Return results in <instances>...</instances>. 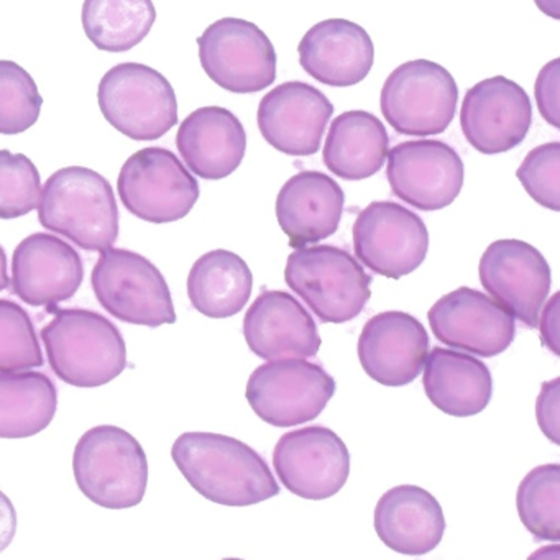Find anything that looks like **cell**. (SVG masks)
<instances>
[{
    "label": "cell",
    "instance_id": "6da1fadb",
    "mask_svg": "<svg viewBox=\"0 0 560 560\" xmlns=\"http://www.w3.org/2000/svg\"><path fill=\"white\" fill-rule=\"evenodd\" d=\"M172 457L186 481L212 503L252 506L280 493L265 458L231 435L185 432L173 444Z\"/></svg>",
    "mask_w": 560,
    "mask_h": 560
},
{
    "label": "cell",
    "instance_id": "7a4b0ae2",
    "mask_svg": "<svg viewBox=\"0 0 560 560\" xmlns=\"http://www.w3.org/2000/svg\"><path fill=\"white\" fill-rule=\"evenodd\" d=\"M54 319L42 329L48 363L61 382L97 388L127 369V346L116 324L90 310L48 306Z\"/></svg>",
    "mask_w": 560,
    "mask_h": 560
},
{
    "label": "cell",
    "instance_id": "3957f363",
    "mask_svg": "<svg viewBox=\"0 0 560 560\" xmlns=\"http://www.w3.org/2000/svg\"><path fill=\"white\" fill-rule=\"evenodd\" d=\"M38 221L88 252H103L119 238V208L113 186L100 173L68 166L42 189Z\"/></svg>",
    "mask_w": 560,
    "mask_h": 560
},
{
    "label": "cell",
    "instance_id": "277c9868",
    "mask_svg": "<svg viewBox=\"0 0 560 560\" xmlns=\"http://www.w3.org/2000/svg\"><path fill=\"white\" fill-rule=\"evenodd\" d=\"M73 471L81 493L106 510L137 506L149 485V460L142 444L117 425H96L81 435L74 447Z\"/></svg>",
    "mask_w": 560,
    "mask_h": 560
},
{
    "label": "cell",
    "instance_id": "5b68a950",
    "mask_svg": "<svg viewBox=\"0 0 560 560\" xmlns=\"http://www.w3.org/2000/svg\"><path fill=\"white\" fill-rule=\"evenodd\" d=\"M284 280L327 324L355 319L372 296V277L349 252L334 245L296 248L288 257Z\"/></svg>",
    "mask_w": 560,
    "mask_h": 560
},
{
    "label": "cell",
    "instance_id": "8992f818",
    "mask_svg": "<svg viewBox=\"0 0 560 560\" xmlns=\"http://www.w3.org/2000/svg\"><path fill=\"white\" fill-rule=\"evenodd\" d=\"M97 103L104 119L137 142L162 139L178 124V101L172 83L147 65L110 68L101 80Z\"/></svg>",
    "mask_w": 560,
    "mask_h": 560
},
{
    "label": "cell",
    "instance_id": "52a82bcc",
    "mask_svg": "<svg viewBox=\"0 0 560 560\" xmlns=\"http://www.w3.org/2000/svg\"><path fill=\"white\" fill-rule=\"evenodd\" d=\"M91 283L101 306L122 323L152 329L176 323L168 283L143 255L106 248L101 252Z\"/></svg>",
    "mask_w": 560,
    "mask_h": 560
},
{
    "label": "cell",
    "instance_id": "ba28073f",
    "mask_svg": "<svg viewBox=\"0 0 560 560\" xmlns=\"http://www.w3.org/2000/svg\"><path fill=\"white\" fill-rule=\"evenodd\" d=\"M458 88L442 65L412 60L399 65L382 88L380 109L395 132L429 137L444 133L457 110Z\"/></svg>",
    "mask_w": 560,
    "mask_h": 560
},
{
    "label": "cell",
    "instance_id": "9c48e42d",
    "mask_svg": "<svg viewBox=\"0 0 560 560\" xmlns=\"http://www.w3.org/2000/svg\"><path fill=\"white\" fill-rule=\"evenodd\" d=\"M124 208L150 224L182 221L195 208L198 179L168 149L149 147L124 163L117 179Z\"/></svg>",
    "mask_w": 560,
    "mask_h": 560
},
{
    "label": "cell",
    "instance_id": "30bf717a",
    "mask_svg": "<svg viewBox=\"0 0 560 560\" xmlns=\"http://www.w3.org/2000/svg\"><path fill=\"white\" fill-rule=\"evenodd\" d=\"M199 61L209 80L232 94H257L277 80V51L258 25L219 19L198 38Z\"/></svg>",
    "mask_w": 560,
    "mask_h": 560
},
{
    "label": "cell",
    "instance_id": "8fae6325",
    "mask_svg": "<svg viewBox=\"0 0 560 560\" xmlns=\"http://www.w3.org/2000/svg\"><path fill=\"white\" fill-rule=\"evenodd\" d=\"M336 393L332 376L303 359L268 360L247 383L248 405L275 428H294L313 421Z\"/></svg>",
    "mask_w": 560,
    "mask_h": 560
},
{
    "label": "cell",
    "instance_id": "7c38bea8",
    "mask_svg": "<svg viewBox=\"0 0 560 560\" xmlns=\"http://www.w3.org/2000/svg\"><path fill=\"white\" fill-rule=\"evenodd\" d=\"M353 252L369 270L399 280L421 267L429 231L416 212L393 201L370 202L353 224Z\"/></svg>",
    "mask_w": 560,
    "mask_h": 560
},
{
    "label": "cell",
    "instance_id": "4fadbf2b",
    "mask_svg": "<svg viewBox=\"0 0 560 560\" xmlns=\"http://www.w3.org/2000/svg\"><path fill=\"white\" fill-rule=\"evenodd\" d=\"M273 467L291 493L304 500H327L349 480L350 452L332 429L311 425L281 435Z\"/></svg>",
    "mask_w": 560,
    "mask_h": 560
},
{
    "label": "cell",
    "instance_id": "5bb4252c",
    "mask_svg": "<svg viewBox=\"0 0 560 560\" xmlns=\"http://www.w3.org/2000/svg\"><path fill=\"white\" fill-rule=\"evenodd\" d=\"M386 178L393 195L419 211L451 206L464 186V162L441 140H409L388 153Z\"/></svg>",
    "mask_w": 560,
    "mask_h": 560
},
{
    "label": "cell",
    "instance_id": "9a60e30c",
    "mask_svg": "<svg viewBox=\"0 0 560 560\" xmlns=\"http://www.w3.org/2000/svg\"><path fill=\"white\" fill-rule=\"evenodd\" d=\"M481 287L529 329H536L550 293V267L537 248L517 238L488 245L478 265Z\"/></svg>",
    "mask_w": 560,
    "mask_h": 560
},
{
    "label": "cell",
    "instance_id": "2e32d148",
    "mask_svg": "<svg viewBox=\"0 0 560 560\" xmlns=\"http://www.w3.org/2000/svg\"><path fill=\"white\" fill-rule=\"evenodd\" d=\"M533 124V104L526 91L504 77L480 81L465 94L460 127L465 140L483 155L516 149Z\"/></svg>",
    "mask_w": 560,
    "mask_h": 560
},
{
    "label": "cell",
    "instance_id": "e0dca14e",
    "mask_svg": "<svg viewBox=\"0 0 560 560\" xmlns=\"http://www.w3.org/2000/svg\"><path fill=\"white\" fill-rule=\"evenodd\" d=\"M435 339L452 349L491 359L513 343L516 324L510 311L474 288L442 296L428 313Z\"/></svg>",
    "mask_w": 560,
    "mask_h": 560
},
{
    "label": "cell",
    "instance_id": "ac0fdd59",
    "mask_svg": "<svg viewBox=\"0 0 560 560\" xmlns=\"http://www.w3.org/2000/svg\"><path fill=\"white\" fill-rule=\"evenodd\" d=\"M334 106L326 94L303 81H288L265 94L257 113L261 137L290 156L316 155Z\"/></svg>",
    "mask_w": 560,
    "mask_h": 560
},
{
    "label": "cell",
    "instance_id": "d6986e66",
    "mask_svg": "<svg viewBox=\"0 0 560 560\" xmlns=\"http://www.w3.org/2000/svg\"><path fill=\"white\" fill-rule=\"evenodd\" d=\"M357 352L373 382L399 388L415 382L424 369L428 330L411 314L385 311L365 324Z\"/></svg>",
    "mask_w": 560,
    "mask_h": 560
},
{
    "label": "cell",
    "instance_id": "ffe728a7",
    "mask_svg": "<svg viewBox=\"0 0 560 560\" xmlns=\"http://www.w3.org/2000/svg\"><path fill=\"white\" fill-rule=\"evenodd\" d=\"M84 280L80 254L57 235L25 237L12 257V291L28 306H57L71 300Z\"/></svg>",
    "mask_w": 560,
    "mask_h": 560
},
{
    "label": "cell",
    "instance_id": "44dd1931",
    "mask_svg": "<svg viewBox=\"0 0 560 560\" xmlns=\"http://www.w3.org/2000/svg\"><path fill=\"white\" fill-rule=\"evenodd\" d=\"M248 349L264 360L310 359L319 352V330L306 307L284 291H264L244 319Z\"/></svg>",
    "mask_w": 560,
    "mask_h": 560
},
{
    "label": "cell",
    "instance_id": "7402d4cb",
    "mask_svg": "<svg viewBox=\"0 0 560 560\" xmlns=\"http://www.w3.org/2000/svg\"><path fill=\"white\" fill-rule=\"evenodd\" d=\"M300 65L313 80L332 88L362 83L373 68L375 47L365 28L347 19L311 27L298 45Z\"/></svg>",
    "mask_w": 560,
    "mask_h": 560
},
{
    "label": "cell",
    "instance_id": "603a6c76",
    "mask_svg": "<svg viewBox=\"0 0 560 560\" xmlns=\"http://www.w3.org/2000/svg\"><path fill=\"white\" fill-rule=\"evenodd\" d=\"M176 149L191 173L218 182L242 165L247 152V133L231 110L219 106L199 107L179 126Z\"/></svg>",
    "mask_w": 560,
    "mask_h": 560
},
{
    "label": "cell",
    "instance_id": "cb8c5ba5",
    "mask_svg": "<svg viewBox=\"0 0 560 560\" xmlns=\"http://www.w3.org/2000/svg\"><path fill=\"white\" fill-rule=\"evenodd\" d=\"M346 195L326 173L301 172L278 192L277 219L293 248L317 244L336 234Z\"/></svg>",
    "mask_w": 560,
    "mask_h": 560
},
{
    "label": "cell",
    "instance_id": "d4e9b609",
    "mask_svg": "<svg viewBox=\"0 0 560 560\" xmlns=\"http://www.w3.org/2000/svg\"><path fill=\"white\" fill-rule=\"evenodd\" d=\"M373 526L380 540L395 552L424 556L444 537V511L424 488L399 485L380 498Z\"/></svg>",
    "mask_w": 560,
    "mask_h": 560
},
{
    "label": "cell",
    "instance_id": "484cf974",
    "mask_svg": "<svg viewBox=\"0 0 560 560\" xmlns=\"http://www.w3.org/2000/svg\"><path fill=\"white\" fill-rule=\"evenodd\" d=\"M422 385L429 401L454 418L480 415L493 395V378L481 360L442 347L425 357Z\"/></svg>",
    "mask_w": 560,
    "mask_h": 560
},
{
    "label": "cell",
    "instance_id": "4316f807",
    "mask_svg": "<svg viewBox=\"0 0 560 560\" xmlns=\"http://www.w3.org/2000/svg\"><path fill=\"white\" fill-rule=\"evenodd\" d=\"M389 137L385 124L366 110H349L330 124L323 162L346 182H362L385 165Z\"/></svg>",
    "mask_w": 560,
    "mask_h": 560
},
{
    "label": "cell",
    "instance_id": "83f0119b",
    "mask_svg": "<svg viewBox=\"0 0 560 560\" xmlns=\"http://www.w3.org/2000/svg\"><path fill=\"white\" fill-rule=\"evenodd\" d=\"M254 275L244 258L234 252L212 250L192 265L188 298L202 316L225 319L244 310L252 296Z\"/></svg>",
    "mask_w": 560,
    "mask_h": 560
},
{
    "label": "cell",
    "instance_id": "f1b7e54d",
    "mask_svg": "<svg viewBox=\"0 0 560 560\" xmlns=\"http://www.w3.org/2000/svg\"><path fill=\"white\" fill-rule=\"evenodd\" d=\"M58 389L42 372H0V439H27L54 421Z\"/></svg>",
    "mask_w": 560,
    "mask_h": 560
},
{
    "label": "cell",
    "instance_id": "f546056e",
    "mask_svg": "<svg viewBox=\"0 0 560 560\" xmlns=\"http://www.w3.org/2000/svg\"><path fill=\"white\" fill-rule=\"evenodd\" d=\"M156 21L152 0H84V34L107 54H126L145 40Z\"/></svg>",
    "mask_w": 560,
    "mask_h": 560
},
{
    "label": "cell",
    "instance_id": "4dcf8cb0",
    "mask_svg": "<svg viewBox=\"0 0 560 560\" xmlns=\"http://www.w3.org/2000/svg\"><path fill=\"white\" fill-rule=\"evenodd\" d=\"M517 514L537 540L560 539V465L533 468L517 487Z\"/></svg>",
    "mask_w": 560,
    "mask_h": 560
},
{
    "label": "cell",
    "instance_id": "1f68e13d",
    "mask_svg": "<svg viewBox=\"0 0 560 560\" xmlns=\"http://www.w3.org/2000/svg\"><path fill=\"white\" fill-rule=\"evenodd\" d=\"M44 97L34 78L11 60H0V133L19 136L40 119Z\"/></svg>",
    "mask_w": 560,
    "mask_h": 560
},
{
    "label": "cell",
    "instance_id": "d6a6232c",
    "mask_svg": "<svg viewBox=\"0 0 560 560\" xmlns=\"http://www.w3.org/2000/svg\"><path fill=\"white\" fill-rule=\"evenodd\" d=\"M44 366V353L34 323L24 307L0 300V372Z\"/></svg>",
    "mask_w": 560,
    "mask_h": 560
},
{
    "label": "cell",
    "instance_id": "836d02e7",
    "mask_svg": "<svg viewBox=\"0 0 560 560\" xmlns=\"http://www.w3.org/2000/svg\"><path fill=\"white\" fill-rule=\"evenodd\" d=\"M42 179L35 163L24 153L0 150V219L24 218L38 208Z\"/></svg>",
    "mask_w": 560,
    "mask_h": 560
},
{
    "label": "cell",
    "instance_id": "e575fe53",
    "mask_svg": "<svg viewBox=\"0 0 560 560\" xmlns=\"http://www.w3.org/2000/svg\"><path fill=\"white\" fill-rule=\"evenodd\" d=\"M527 195L550 211H560V143L549 142L527 153L516 172Z\"/></svg>",
    "mask_w": 560,
    "mask_h": 560
},
{
    "label": "cell",
    "instance_id": "d590c367",
    "mask_svg": "<svg viewBox=\"0 0 560 560\" xmlns=\"http://www.w3.org/2000/svg\"><path fill=\"white\" fill-rule=\"evenodd\" d=\"M537 109L540 116L550 126L560 127V60L549 61L537 74L534 86Z\"/></svg>",
    "mask_w": 560,
    "mask_h": 560
},
{
    "label": "cell",
    "instance_id": "8d00e7d4",
    "mask_svg": "<svg viewBox=\"0 0 560 560\" xmlns=\"http://www.w3.org/2000/svg\"><path fill=\"white\" fill-rule=\"evenodd\" d=\"M560 380L544 382L536 401V418L542 434L552 444L559 445Z\"/></svg>",
    "mask_w": 560,
    "mask_h": 560
},
{
    "label": "cell",
    "instance_id": "74e56055",
    "mask_svg": "<svg viewBox=\"0 0 560 560\" xmlns=\"http://www.w3.org/2000/svg\"><path fill=\"white\" fill-rule=\"evenodd\" d=\"M559 300L560 293H556L547 301L542 319H540V323H537L544 346L552 350V353H556V355H559V346H557V340H559Z\"/></svg>",
    "mask_w": 560,
    "mask_h": 560
},
{
    "label": "cell",
    "instance_id": "f35d334b",
    "mask_svg": "<svg viewBox=\"0 0 560 560\" xmlns=\"http://www.w3.org/2000/svg\"><path fill=\"white\" fill-rule=\"evenodd\" d=\"M18 533V511L11 498L0 490V552L8 549Z\"/></svg>",
    "mask_w": 560,
    "mask_h": 560
},
{
    "label": "cell",
    "instance_id": "ab89813d",
    "mask_svg": "<svg viewBox=\"0 0 560 560\" xmlns=\"http://www.w3.org/2000/svg\"><path fill=\"white\" fill-rule=\"evenodd\" d=\"M540 12L547 18L559 21L560 19V0H534Z\"/></svg>",
    "mask_w": 560,
    "mask_h": 560
},
{
    "label": "cell",
    "instance_id": "60d3db41",
    "mask_svg": "<svg viewBox=\"0 0 560 560\" xmlns=\"http://www.w3.org/2000/svg\"><path fill=\"white\" fill-rule=\"evenodd\" d=\"M9 284H11V280H9L8 273V255L0 245V291L8 290Z\"/></svg>",
    "mask_w": 560,
    "mask_h": 560
}]
</instances>
